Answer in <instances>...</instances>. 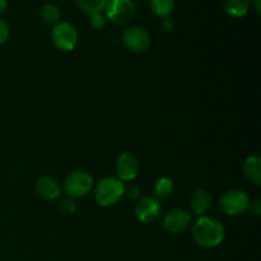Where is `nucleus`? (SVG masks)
<instances>
[{"mask_svg": "<svg viewBox=\"0 0 261 261\" xmlns=\"http://www.w3.org/2000/svg\"><path fill=\"white\" fill-rule=\"evenodd\" d=\"M125 195L129 199H132V200H135V199L139 198L140 189L135 185H130L127 189L125 188Z\"/></svg>", "mask_w": 261, "mask_h": 261, "instance_id": "obj_22", "label": "nucleus"}, {"mask_svg": "<svg viewBox=\"0 0 261 261\" xmlns=\"http://www.w3.org/2000/svg\"><path fill=\"white\" fill-rule=\"evenodd\" d=\"M149 8L154 15L166 18L172 13L175 8V0H149Z\"/></svg>", "mask_w": 261, "mask_h": 261, "instance_id": "obj_15", "label": "nucleus"}, {"mask_svg": "<svg viewBox=\"0 0 261 261\" xmlns=\"http://www.w3.org/2000/svg\"><path fill=\"white\" fill-rule=\"evenodd\" d=\"M250 9V0H227L224 10L232 18H241L247 14Z\"/></svg>", "mask_w": 261, "mask_h": 261, "instance_id": "obj_14", "label": "nucleus"}, {"mask_svg": "<svg viewBox=\"0 0 261 261\" xmlns=\"http://www.w3.org/2000/svg\"><path fill=\"white\" fill-rule=\"evenodd\" d=\"M103 10L110 22L125 25L134 19L137 8L133 0H109Z\"/></svg>", "mask_w": 261, "mask_h": 261, "instance_id": "obj_3", "label": "nucleus"}, {"mask_svg": "<svg viewBox=\"0 0 261 261\" xmlns=\"http://www.w3.org/2000/svg\"><path fill=\"white\" fill-rule=\"evenodd\" d=\"M8 8V2L7 0H0V14H3V13L7 10Z\"/></svg>", "mask_w": 261, "mask_h": 261, "instance_id": "obj_25", "label": "nucleus"}, {"mask_svg": "<svg viewBox=\"0 0 261 261\" xmlns=\"http://www.w3.org/2000/svg\"><path fill=\"white\" fill-rule=\"evenodd\" d=\"M173 28H175V23H173V20L171 19V18L166 17L165 20L162 22V30L165 31V32H171V31H173Z\"/></svg>", "mask_w": 261, "mask_h": 261, "instance_id": "obj_23", "label": "nucleus"}, {"mask_svg": "<svg viewBox=\"0 0 261 261\" xmlns=\"http://www.w3.org/2000/svg\"><path fill=\"white\" fill-rule=\"evenodd\" d=\"M255 8H256V12L260 13L261 12V0H255Z\"/></svg>", "mask_w": 261, "mask_h": 261, "instance_id": "obj_26", "label": "nucleus"}, {"mask_svg": "<svg viewBox=\"0 0 261 261\" xmlns=\"http://www.w3.org/2000/svg\"><path fill=\"white\" fill-rule=\"evenodd\" d=\"M91 15V19H89V22H91V25L94 28V30H102V28H105V25H106V17H105L102 13H93V14H89Z\"/></svg>", "mask_w": 261, "mask_h": 261, "instance_id": "obj_19", "label": "nucleus"}, {"mask_svg": "<svg viewBox=\"0 0 261 261\" xmlns=\"http://www.w3.org/2000/svg\"><path fill=\"white\" fill-rule=\"evenodd\" d=\"M173 189H175L173 181L170 177L163 176L155 181L153 190H154L155 198H167L173 193Z\"/></svg>", "mask_w": 261, "mask_h": 261, "instance_id": "obj_16", "label": "nucleus"}, {"mask_svg": "<svg viewBox=\"0 0 261 261\" xmlns=\"http://www.w3.org/2000/svg\"><path fill=\"white\" fill-rule=\"evenodd\" d=\"M121 41L125 47L132 53H144L150 46V36L144 28L129 27L122 32Z\"/></svg>", "mask_w": 261, "mask_h": 261, "instance_id": "obj_7", "label": "nucleus"}, {"mask_svg": "<svg viewBox=\"0 0 261 261\" xmlns=\"http://www.w3.org/2000/svg\"><path fill=\"white\" fill-rule=\"evenodd\" d=\"M191 209L196 216H204L212 205V196L204 189H199L191 196Z\"/></svg>", "mask_w": 261, "mask_h": 261, "instance_id": "obj_12", "label": "nucleus"}, {"mask_svg": "<svg viewBox=\"0 0 261 261\" xmlns=\"http://www.w3.org/2000/svg\"><path fill=\"white\" fill-rule=\"evenodd\" d=\"M191 232L196 244L204 249H213L221 245L226 233L223 224L218 219L208 216H201L194 223Z\"/></svg>", "mask_w": 261, "mask_h": 261, "instance_id": "obj_1", "label": "nucleus"}, {"mask_svg": "<svg viewBox=\"0 0 261 261\" xmlns=\"http://www.w3.org/2000/svg\"><path fill=\"white\" fill-rule=\"evenodd\" d=\"M249 209H251V212L255 214V216H260V214H261V203H260L259 199H256L254 203L250 204Z\"/></svg>", "mask_w": 261, "mask_h": 261, "instance_id": "obj_24", "label": "nucleus"}, {"mask_svg": "<svg viewBox=\"0 0 261 261\" xmlns=\"http://www.w3.org/2000/svg\"><path fill=\"white\" fill-rule=\"evenodd\" d=\"M36 193L43 200H55L60 196L61 189L55 178L43 176L36 184Z\"/></svg>", "mask_w": 261, "mask_h": 261, "instance_id": "obj_11", "label": "nucleus"}, {"mask_svg": "<svg viewBox=\"0 0 261 261\" xmlns=\"http://www.w3.org/2000/svg\"><path fill=\"white\" fill-rule=\"evenodd\" d=\"M249 195L242 190H229L219 200L222 211L229 217H237L244 214L250 208Z\"/></svg>", "mask_w": 261, "mask_h": 261, "instance_id": "obj_6", "label": "nucleus"}, {"mask_svg": "<svg viewBox=\"0 0 261 261\" xmlns=\"http://www.w3.org/2000/svg\"><path fill=\"white\" fill-rule=\"evenodd\" d=\"M51 41L58 50L68 53L74 50L78 43V32L75 27L68 22H59L54 25L51 32Z\"/></svg>", "mask_w": 261, "mask_h": 261, "instance_id": "obj_5", "label": "nucleus"}, {"mask_svg": "<svg viewBox=\"0 0 261 261\" xmlns=\"http://www.w3.org/2000/svg\"><path fill=\"white\" fill-rule=\"evenodd\" d=\"M161 211H162V206L157 198L144 196L135 206V216H137L138 221L147 224L157 221L161 216Z\"/></svg>", "mask_w": 261, "mask_h": 261, "instance_id": "obj_9", "label": "nucleus"}, {"mask_svg": "<svg viewBox=\"0 0 261 261\" xmlns=\"http://www.w3.org/2000/svg\"><path fill=\"white\" fill-rule=\"evenodd\" d=\"M41 19L46 24H58L60 20V9L54 4H45L41 9Z\"/></svg>", "mask_w": 261, "mask_h": 261, "instance_id": "obj_17", "label": "nucleus"}, {"mask_svg": "<svg viewBox=\"0 0 261 261\" xmlns=\"http://www.w3.org/2000/svg\"><path fill=\"white\" fill-rule=\"evenodd\" d=\"M10 35V30H9V25L5 20L0 19V45L5 43L9 38Z\"/></svg>", "mask_w": 261, "mask_h": 261, "instance_id": "obj_21", "label": "nucleus"}, {"mask_svg": "<svg viewBox=\"0 0 261 261\" xmlns=\"http://www.w3.org/2000/svg\"><path fill=\"white\" fill-rule=\"evenodd\" d=\"M244 173L254 185H261V160L256 155L247 157L244 162Z\"/></svg>", "mask_w": 261, "mask_h": 261, "instance_id": "obj_13", "label": "nucleus"}, {"mask_svg": "<svg viewBox=\"0 0 261 261\" xmlns=\"http://www.w3.org/2000/svg\"><path fill=\"white\" fill-rule=\"evenodd\" d=\"M93 188V178L84 171H74L64 181V191L71 199L86 196Z\"/></svg>", "mask_w": 261, "mask_h": 261, "instance_id": "obj_4", "label": "nucleus"}, {"mask_svg": "<svg viewBox=\"0 0 261 261\" xmlns=\"http://www.w3.org/2000/svg\"><path fill=\"white\" fill-rule=\"evenodd\" d=\"M125 195V185L117 177H105L94 189V199L101 206H112Z\"/></svg>", "mask_w": 261, "mask_h": 261, "instance_id": "obj_2", "label": "nucleus"}, {"mask_svg": "<svg viewBox=\"0 0 261 261\" xmlns=\"http://www.w3.org/2000/svg\"><path fill=\"white\" fill-rule=\"evenodd\" d=\"M139 172L138 161L132 153H121L116 161V173L119 180L133 181Z\"/></svg>", "mask_w": 261, "mask_h": 261, "instance_id": "obj_10", "label": "nucleus"}, {"mask_svg": "<svg viewBox=\"0 0 261 261\" xmlns=\"http://www.w3.org/2000/svg\"><path fill=\"white\" fill-rule=\"evenodd\" d=\"M191 222V216L186 209L176 208L168 212L163 218V228L166 232L178 234L185 231Z\"/></svg>", "mask_w": 261, "mask_h": 261, "instance_id": "obj_8", "label": "nucleus"}, {"mask_svg": "<svg viewBox=\"0 0 261 261\" xmlns=\"http://www.w3.org/2000/svg\"><path fill=\"white\" fill-rule=\"evenodd\" d=\"M59 209H60V212L63 216H71V214L75 213L76 205L74 204L73 200H70V199H66V200L61 201Z\"/></svg>", "mask_w": 261, "mask_h": 261, "instance_id": "obj_20", "label": "nucleus"}, {"mask_svg": "<svg viewBox=\"0 0 261 261\" xmlns=\"http://www.w3.org/2000/svg\"><path fill=\"white\" fill-rule=\"evenodd\" d=\"M78 7L87 14L102 13L109 0H75Z\"/></svg>", "mask_w": 261, "mask_h": 261, "instance_id": "obj_18", "label": "nucleus"}]
</instances>
